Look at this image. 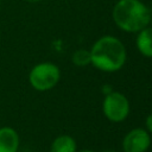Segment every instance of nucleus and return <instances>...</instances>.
I'll list each match as a JSON object with an SVG mask.
<instances>
[{"label":"nucleus","instance_id":"nucleus-1","mask_svg":"<svg viewBox=\"0 0 152 152\" xmlns=\"http://www.w3.org/2000/svg\"><path fill=\"white\" fill-rule=\"evenodd\" d=\"M91 64L107 72L121 69L126 62V49L115 37L104 36L100 38L90 50Z\"/></svg>","mask_w":152,"mask_h":152},{"label":"nucleus","instance_id":"nucleus-2","mask_svg":"<svg viewBox=\"0 0 152 152\" xmlns=\"http://www.w3.org/2000/svg\"><path fill=\"white\" fill-rule=\"evenodd\" d=\"M115 24L126 32H139L151 21L148 8L139 0H119L113 10Z\"/></svg>","mask_w":152,"mask_h":152},{"label":"nucleus","instance_id":"nucleus-3","mask_svg":"<svg viewBox=\"0 0 152 152\" xmlns=\"http://www.w3.org/2000/svg\"><path fill=\"white\" fill-rule=\"evenodd\" d=\"M61 71L58 66L50 62H44L34 65L28 74L30 84L39 91L52 89L59 81Z\"/></svg>","mask_w":152,"mask_h":152},{"label":"nucleus","instance_id":"nucleus-4","mask_svg":"<svg viewBox=\"0 0 152 152\" xmlns=\"http://www.w3.org/2000/svg\"><path fill=\"white\" fill-rule=\"evenodd\" d=\"M104 116L112 122L124 121L129 113V102L127 97L119 91H110L102 104Z\"/></svg>","mask_w":152,"mask_h":152},{"label":"nucleus","instance_id":"nucleus-5","mask_svg":"<svg viewBox=\"0 0 152 152\" xmlns=\"http://www.w3.org/2000/svg\"><path fill=\"white\" fill-rule=\"evenodd\" d=\"M151 145V137L146 129L133 128L122 140L124 152H146Z\"/></svg>","mask_w":152,"mask_h":152},{"label":"nucleus","instance_id":"nucleus-6","mask_svg":"<svg viewBox=\"0 0 152 152\" xmlns=\"http://www.w3.org/2000/svg\"><path fill=\"white\" fill-rule=\"evenodd\" d=\"M19 135L14 128H0V152H17L19 148Z\"/></svg>","mask_w":152,"mask_h":152},{"label":"nucleus","instance_id":"nucleus-7","mask_svg":"<svg viewBox=\"0 0 152 152\" xmlns=\"http://www.w3.org/2000/svg\"><path fill=\"white\" fill-rule=\"evenodd\" d=\"M76 141L68 134L58 135L53 139L50 146V152H76Z\"/></svg>","mask_w":152,"mask_h":152},{"label":"nucleus","instance_id":"nucleus-8","mask_svg":"<svg viewBox=\"0 0 152 152\" xmlns=\"http://www.w3.org/2000/svg\"><path fill=\"white\" fill-rule=\"evenodd\" d=\"M137 48L146 57H152V27H145L139 31Z\"/></svg>","mask_w":152,"mask_h":152},{"label":"nucleus","instance_id":"nucleus-9","mask_svg":"<svg viewBox=\"0 0 152 152\" xmlns=\"http://www.w3.org/2000/svg\"><path fill=\"white\" fill-rule=\"evenodd\" d=\"M72 63L76 64L77 66H86L91 63V57H90V51L87 50H77L72 55Z\"/></svg>","mask_w":152,"mask_h":152},{"label":"nucleus","instance_id":"nucleus-10","mask_svg":"<svg viewBox=\"0 0 152 152\" xmlns=\"http://www.w3.org/2000/svg\"><path fill=\"white\" fill-rule=\"evenodd\" d=\"M146 128L148 133H152V114H150L146 118Z\"/></svg>","mask_w":152,"mask_h":152},{"label":"nucleus","instance_id":"nucleus-11","mask_svg":"<svg viewBox=\"0 0 152 152\" xmlns=\"http://www.w3.org/2000/svg\"><path fill=\"white\" fill-rule=\"evenodd\" d=\"M76 152H94L91 150H81V151H76Z\"/></svg>","mask_w":152,"mask_h":152},{"label":"nucleus","instance_id":"nucleus-12","mask_svg":"<svg viewBox=\"0 0 152 152\" xmlns=\"http://www.w3.org/2000/svg\"><path fill=\"white\" fill-rule=\"evenodd\" d=\"M26 1H28V2H39L42 0H26Z\"/></svg>","mask_w":152,"mask_h":152},{"label":"nucleus","instance_id":"nucleus-13","mask_svg":"<svg viewBox=\"0 0 152 152\" xmlns=\"http://www.w3.org/2000/svg\"><path fill=\"white\" fill-rule=\"evenodd\" d=\"M104 152H115V151H110V150H108V151H104Z\"/></svg>","mask_w":152,"mask_h":152},{"label":"nucleus","instance_id":"nucleus-14","mask_svg":"<svg viewBox=\"0 0 152 152\" xmlns=\"http://www.w3.org/2000/svg\"><path fill=\"white\" fill-rule=\"evenodd\" d=\"M0 5H1V0H0Z\"/></svg>","mask_w":152,"mask_h":152}]
</instances>
